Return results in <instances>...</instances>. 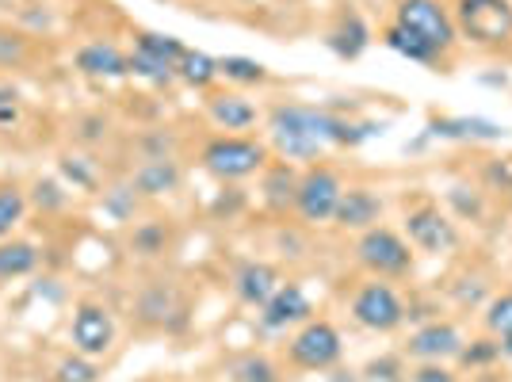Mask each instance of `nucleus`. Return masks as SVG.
Wrapping results in <instances>:
<instances>
[{
    "mask_svg": "<svg viewBox=\"0 0 512 382\" xmlns=\"http://www.w3.org/2000/svg\"><path fill=\"white\" fill-rule=\"evenodd\" d=\"M268 123H272V138L283 157H314L329 142L356 146L360 138L375 134V127H348L337 115L310 111V107H276Z\"/></svg>",
    "mask_w": 512,
    "mask_h": 382,
    "instance_id": "f257e3e1",
    "label": "nucleus"
},
{
    "mask_svg": "<svg viewBox=\"0 0 512 382\" xmlns=\"http://www.w3.org/2000/svg\"><path fill=\"white\" fill-rule=\"evenodd\" d=\"M398 27L409 31V35H417V39H425L436 54H444L455 46V23H451L448 8L440 4V0H402L398 4Z\"/></svg>",
    "mask_w": 512,
    "mask_h": 382,
    "instance_id": "f03ea898",
    "label": "nucleus"
},
{
    "mask_svg": "<svg viewBox=\"0 0 512 382\" xmlns=\"http://www.w3.org/2000/svg\"><path fill=\"white\" fill-rule=\"evenodd\" d=\"M264 161H268V149L249 138H214L203 149V169L222 180L253 176L256 169H264Z\"/></svg>",
    "mask_w": 512,
    "mask_h": 382,
    "instance_id": "7ed1b4c3",
    "label": "nucleus"
},
{
    "mask_svg": "<svg viewBox=\"0 0 512 382\" xmlns=\"http://www.w3.org/2000/svg\"><path fill=\"white\" fill-rule=\"evenodd\" d=\"M459 27L482 46L509 43L512 4L509 0H459Z\"/></svg>",
    "mask_w": 512,
    "mask_h": 382,
    "instance_id": "20e7f679",
    "label": "nucleus"
},
{
    "mask_svg": "<svg viewBox=\"0 0 512 382\" xmlns=\"http://www.w3.org/2000/svg\"><path fill=\"white\" fill-rule=\"evenodd\" d=\"M356 253H360L363 268H371L379 276H402V272H409V264H413V253H409L406 241L398 234H390V230H383V226L363 230Z\"/></svg>",
    "mask_w": 512,
    "mask_h": 382,
    "instance_id": "39448f33",
    "label": "nucleus"
},
{
    "mask_svg": "<svg viewBox=\"0 0 512 382\" xmlns=\"http://www.w3.org/2000/svg\"><path fill=\"white\" fill-rule=\"evenodd\" d=\"M341 180L333 169H310L299 180V191H295V207L306 222H329L337 214V203H341Z\"/></svg>",
    "mask_w": 512,
    "mask_h": 382,
    "instance_id": "423d86ee",
    "label": "nucleus"
},
{
    "mask_svg": "<svg viewBox=\"0 0 512 382\" xmlns=\"http://www.w3.org/2000/svg\"><path fill=\"white\" fill-rule=\"evenodd\" d=\"M291 360L306 371H325L341 360V333L329 321H306L299 337L291 340Z\"/></svg>",
    "mask_w": 512,
    "mask_h": 382,
    "instance_id": "0eeeda50",
    "label": "nucleus"
},
{
    "mask_svg": "<svg viewBox=\"0 0 512 382\" xmlns=\"http://www.w3.org/2000/svg\"><path fill=\"white\" fill-rule=\"evenodd\" d=\"M352 314H356L363 329H375V333H390L406 318L402 298L394 295L386 283H367L360 295L352 298Z\"/></svg>",
    "mask_w": 512,
    "mask_h": 382,
    "instance_id": "6e6552de",
    "label": "nucleus"
},
{
    "mask_svg": "<svg viewBox=\"0 0 512 382\" xmlns=\"http://www.w3.org/2000/svg\"><path fill=\"white\" fill-rule=\"evenodd\" d=\"M111 340H115V321L107 314L104 306H96V302H81L77 310H73V344H77V352L81 356H104L107 348H111Z\"/></svg>",
    "mask_w": 512,
    "mask_h": 382,
    "instance_id": "1a4fd4ad",
    "label": "nucleus"
},
{
    "mask_svg": "<svg viewBox=\"0 0 512 382\" xmlns=\"http://www.w3.org/2000/svg\"><path fill=\"white\" fill-rule=\"evenodd\" d=\"M406 230L413 237V245L425 249V253H444V249L455 245V226L436 207H421V211L409 214Z\"/></svg>",
    "mask_w": 512,
    "mask_h": 382,
    "instance_id": "9d476101",
    "label": "nucleus"
},
{
    "mask_svg": "<svg viewBox=\"0 0 512 382\" xmlns=\"http://www.w3.org/2000/svg\"><path fill=\"white\" fill-rule=\"evenodd\" d=\"M260 310H264L260 318H264L268 329H287V325H295V321L310 318V298L302 295V287L287 283V287H279L276 295L268 298Z\"/></svg>",
    "mask_w": 512,
    "mask_h": 382,
    "instance_id": "9b49d317",
    "label": "nucleus"
},
{
    "mask_svg": "<svg viewBox=\"0 0 512 382\" xmlns=\"http://www.w3.org/2000/svg\"><path fill=\"white\" fill-rule=\"evenodd\" d=\"M459 348H463V340H459V333L451 329L448 321H432V325H425L421 333H413V340H409V352L413 356H425L432 363L459 356Z\"/></svg>",
    "mask_w": 512,
    "mask_h": 382,
    "instance_id": "f8f14e48",
    "label": "nucleus"
},
{
    "mask_svg": "<svg viewBox=\"0 0 512 382\" xmlns=\"http://www.w3.org/2000/svg\"><path fill=\"white\" fill-rule=\"evenodd\" d=\"M383 214V203L371 195V191L363 188H352V191H341V203H337V222L348 226V230H371V222Z\"/></svg>",
    "mask_w": 512,
    "mask_h": 382,
    "instance_id": "ddd939ff",
    "label": "nucleus"
},
{
    "mask_svg": "<svg viewBox=\"0 0 512 382\" xmlns=\"http://www.w3.org/2000/svg\"><path fill=\"white\" fill-rule=\"evenodd\" d=\"M279 291V276L272 264H245L237 272V295L249 306H264Z\"/></svg>",
    "mask_w": 512,
    "mask_h": 382,
    "instance_id": "4468645a",
    "label": "nucleus"
},
{
    "mask_svg": "<svg viewBox=\"0 0 512 382\" xmlns=\"http://www.w3.org/2000/svg\"><path fill=\"white\" fill-rule=\"evenodd\" d=\"M77 69L88 73V77H127L130 73V58H123L115 46L92 43L77 54Z\"/></svg>",
    "mask_w": 512,
    "mask_h": 382,
    "instance_id": "2eb2a0df",
    "label": "nucleus"
},
{
    "mask_svg": "<svg viewBox=\"0 0 512 382\" xmlns=\"http://www.w3.org/2000/svg\"><path fill=\"white\" fill-rule=\"evenodd\" d=\"M39 249L31 241H0V279H20L35 272Z\"/></svg>",
    "mask_w": 512,
    "mask_h": 382,
    "instance_id": "dca6fc26",
    "label": "nucleus"
},
{
    "mask_svg": "<svg viewBox=\"0 0 512 382\" xmlns=\"http://www.w3.org/2000/svg\"><path fill=\"white\" fill-rule=\"evenodd\" d=\"M214 123H222L226 130H245L256 123V111L241 96H214L211 100Z\"/></svg>",
    "mask_w": 512,
    "mask_h": 382,
    "instance_id": "f3484780",
    "label": "nucleus"
},
{
    "mask_svg": "<svg viewBox=\"0 0 512 382\" xmlns=\"http://www.w3.org/2000/svg\"><path fill=\"white\" fill-rule=\"evenodd\" d=\"M432 130L444 138H505V127L490 119H436Z\"/></svg>",
    "mask_w": 512,
    "mask_h": 382,
    "instance_id": "a211bd4d",
    "label": "nucleus"
},
{
    "mask_svg": "<svg viewBox=\"0 0 512 382\" xmlns=\"http://www.w3.org/2000/svg\"><path fill=\"white\" fill-rule=\"evenodd\" d=\"M383 39H386V46H390V50H398V54H402V58H409V62L432 65L436 58H440V54H436V50H432V46H428L425 39H417V35L402 31L398 23H394V27H386Z\"/></svg>",
    "mask_w": 512,
    "mask_h": 382,
    "instance_id": "6ab92c4d",
    "label": "nucleus"
},
{
    "mask_svg": "<svg viewBox=\"0 0 512 382\" xmlns=\"http://www.w3.org/2000/svg\"><path fill=\"white\" fill-rule=\"evenodd\" d=\"M367 39H371V35H367V27H363L360 16H344L341 27L329 35V46H333L341 58H356L363 46H367Z\"/></svg>",
    "mask_w": 512,
    "mask_h": 382,
    "instance_id": "aec40b11",
    "label": "nucleus"
},
{
    "mask_svg": "<svg viewBox=\"0 0 512 382\" xmlns=\"http://www.w3.org/2000/svg\"><path fill=\"white\" fill-rule=\"evenodd\" d=\"M176 73H180L188 85L207 88L214 77H218V62H214L211 54H203V50H188V54L180 58V65H176Z\"/></svg>",
    "mask_w": 512,
    "mask_h": 382,
    "instance_id": "412c9836",
    "label": "nucleus"
},
{
    "mask_svg": "<svg viewBox=\"0 0 512 382\" xmlns=\"http://www.w3.org/2000/svg\"><path fill=\"white\" fill-rule=\"evenodd\" d=\"M180 184V172L172 161H150L146 169L138 172V191H146V195H161V191H172Z\"/></svg>",
    "mask_w": 512,
    "mask_h": 382,
    "instance_id": "4be33fe9",
    "label": "nucleus"
},
{
    "mask_svg": "<svg viewBox=\"0 0 512 382\" xmlns=\"http://www.w3.org/2000/svg\"><path fill=\"white\" fill-rule=\"evenodd\" d=\"M130 73H138V77H146V81H153V85H169L172 77H176V69H172L169 62H161L157 54H150V50H134L130 54Z\"/></svg>",
    "mask_w": 512,
    "mask_h": 382,
    "instance_id": "5701e85b",
    "label": "nucleus"
},
{
    "mask_svg": "<svg viewBox=\"0 0 512 382\" xmlns=\"http://www.w3.org/2000/svg\"><path fill=\"white\" fill-rule=\"evenodd\" d=\"M218 73H226L230 81H241V85H260L268 73H264V65L253 62V58H222L218 62Z\"/></svg>",
    "mask_w": 512,
    "mask_h": 382,
    "instance_id": "b1692460",
    "label": "nucleus"
},
{
    "mask_svg": "<svg viewBox=\"0 0 512 382\" xmlns=\"http://www.w3.org/2000/svg\"><path fill=\"white\" fill-rule=\"evenodd\" d=\"M23 211H27V203H23V195L16 188H4L0 191V241L12 234L16 226H20Z\"/></svg>",
    "mask_w": 512,
    "mask_h": 382,
    "instance_id": "393cba45",
    "label": "nucleus"
},
{
    "mask_svg": "<svg viewBox=\"0 0 512 382\" xmlns=\"http://www.w3.org/2000/svg\"><path fill=\"white\" fill-rule=\"evenodd\" d=\"M138 46H142V50H150V54H157L161 62H169L172 69H176V65H180V58L188 54V50L180 46V39H172V35H142V39H138Z\"/></svg>",
    "mask_w": 512,
    "mask_h": 382,
    "instance_id": "a878e982",
    "label": "nucleus"
},
{
    "mask_svg": "<svg viewBox=\"0 0 512 382\" xmlns=\"http://www.w3.org/2000/svg\"><path fill=\"white\" fill-rule=\"evenodd\" d=\"M264 191H268V203H272V207H287V203H295L299 184H295V176H291L287 169H276L272 176H268Z\"/></svg>",
    "mask_w": 512,
    "mask_h": 382,
    "instance_id": "bb28decb",
    "label": "nucleus"
},
{
    "mask_svg": "<svg viewBox=\"0 0 512 382\" xmlns=\"http://www.w3.org/2000/svg\"><path fill=\"white\" fill-rule=\"evenodd\" d=\"M486 325H490L493 337H512V295H501L490 302V314H486Z\"/></svg>",
    "mask_w": 512,
    "mask_h": 382,
    "instance_id": "cd10ccee",
    "label": "nucleus"
},
{
    "mask_svg": "<svg viewBox=\"0 0 512 382\" xmlns=\"http://www.w3.org/2000/svg\"><path fill=\"white\" fill-rule=\"evenodd\" d=\"M237 382H279V375L264 356H249L237 363Z\"/></svg>",
    "mask_w": 512,
    "mask_h": 382,
    "instance_id": "c85d7f7f",
    "label": "nucleus"
},
{
    "mask_svg": "<svg viewBox=\"0 0 512 382\" xmlns=\"http://www.w3.org/2000/svg\"><path fill=\"white\" fill-rule=\"evenodd\" d=\"M58 382H96V367L88 356H69L58 363Z\"/></svg>",
    "mask_w": 512,
    "mask_h": 382,
    "instance_id": "c756f323",
    "label": "nucleus"
},
{
    "mask_svg": "<svg viewBox=\"0 0 512 382\" xmlns=\"http://www.w3.org/2000/svg\"><path fill=\"white\" fill-rule=\"evenodd\" d=\"M459 356H463V363H490L501 356V344H493V340H474V348H459Z\"/></svg>",
    "mask_w": 512,
    "mask_h": 382,
    "instance_id": "7c9ffc66",
    "label": "nucleus"
},
{
    "mask_svg": "<svg viewBox=\"0 0 512 382\" xmlns=\"http://www.w3.org/2000/svg\"><path fill=\"white\" fill-rule=\"evenodd\" d=\"M413 382H455V375L440 363H425V367L413 371Z\"/></svg>",
    "mask_w": 512,
    "mask_h": 382,
    "instance_id": "2f4dec72",
    "label": "nucleus"
},
{
    "mask_svg": "<svg viewBox=\"0 0 512 382\" xmlns=\"http://www.w3.org/2000/svg\"><path fill=\"white\" fill-rule=\"evenodd\" d=\"M367 375L375 382H398V360H379L367 367Z\"/></svg>",
    "mask_w": 512,
    "mask_h": 382,
    "instance_id": "473e14b6",
    "label": "nucleus"
},
{
    "mask_svg": "<svg viewBox=\"0 0 512 382\" xmlns=\"http://www.w3.org/2000/svg\"><path fill=\"white\" fill-rule=\"evenodd\" d=\"M16 104H0V123H16Z\"/></svg>",
    "mask_w": 512,
    "mask_h": 382,
    "instance_id": "72a5a7b5",
    "label": "nucleus"
}]
</instances>
